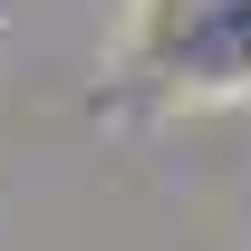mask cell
Masks as SVG:
<instances>
[]
</instances>
